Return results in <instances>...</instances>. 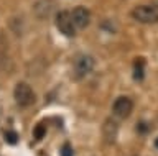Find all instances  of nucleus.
Returning <instances> with one entry per match:
<instances>
[{"instance_id": "nucleus-13", "label": "nucleus", "mask_w": 158, "mask_h": 156, "mask_svg": "<svg viewBox=\"0 0 158 156\" xmlns=\"http://www.w3.org/2000/svg\"><path fill=\"white\" fill-rule=\"evenodd\" d=\"M155 146H156V150H158V138L155 140Z\"/></svg>"}, {"instance_id": "nucleus-5", "label": "nucleus", "mask_w": 158, "mask_h": 156, "mask_svg": "<svg viewBox=\"0 0 158 156\" xmlns=\"http://www.w3.org/2000/svg\"><path fill=\"white\" fill-rule=\"evenodd\" d=\"M71 20L76 26V30H84L87 28L89 22H91V12L87 10L86 7H74L71 12Z\"/></svg>"}, {"instance_id": "nucleus-9", "label": "nucleus", "mask_w": 158, "mask_h": 156, "mask_svg": "<svg viewBox=\"0 0 158 156\" xmlns=\"http://www.w3.org/2000/svg\"><path fill=\"white\" fill-rule=\"evenodd\" d=\"M44 131H46V128H44V123L36 125V128H35V138H36V140H41L43 136H44Z\"/></svg>"}, {"instance_id": "nucleus-12", "label": "nucleus", "mask_w": 158, "mask_h": 156, "mask_svg": "<svg viewBox=\"0 0 158 156\" xmlns=\"http://www.w3.org/2000/svg\"><path fill=\"white\" fill-rule=\"evenodd\" d=\"M138 130H140V131H142V135H143V133H147V130H148V126H147V125H143V122H142V123H140V125H138Z\"/></svg>"}, {"instance_id": "nucleus-4", "label": "nucleus", "mask_w": 158, "mask_h": 156, "mask_svg": "<svg viewBox=\"0 0 158 156\" xmlns=\"http://www.w3.org/2000/svg\"><path fill=\"white\" fill-rule=\"evenodd\" d=\"M133 110V102L128 99V97H118V99L114 102V107H112V112H114V117L115 118H127L128 115L132 114Z\"/></svg>"}, {"instance_id": "nucleus-3", "label": "nucleus", "mask_w": 158, "mask_h": 156, "mask_svg": "<svg viewBox=\"0 0 158 156\" xmlns=\"http://www.w3.org/2000/svg\"><path fill=\"white\" fill-rule=\"evenodd\" d=\"M54 22H56L58 30L61 31L64 36L73 38L74 35H76V26H74V23L71 20V13L69 12H66V10L59 12L56 15V18H54Z\"/></svg>"}, {"instance_id": "nucleus-8", "label": "nucleus", "mask_w": 158, "mask_h": 156, "mask_svg": "<svg viewBox=\"0 0 158 156\" xmlns=\"http://www.w3.org/2000/svg\"><path fill=\"white\" fill-rule=\"evenodd\" d=\"M143 71H145V61L137 59L135 66H133V77H135L137 81H142L143 79Z\"/></svg>"}, {"instance_id": "nucleus-2", "label": "nucleus", "mask_w": 158, "mask_h": 156, "mask_svg": "<svg viewBox=\"0 0 158 156\" xmlns=\"http://www.w3.org/2000/svg\"><path fill=\"white\" fill-rule=\"evenodd\" d=\"M13 97H15V102H17L20 107H30V105L35 104V100H36L33 89L27 84V82H18V84L15 86Z\"/></svg>"}, {"instance_id": "nucleus-6", "label": "nucleus", "mask_w": 158, "mask_h": 156, "mask_svg": "<svg viewBox=\"0 0 158 156\" xmlns=\"http://www.w3.org/2000/svg\"><path fill=\"white\" fill-rule=\"evenodd\" d=\"M94 66H96V61H94V58L87 56V54H82L81 58H77L76 64H74V74L76 77H84L87 76L89 72L94 71Z\"/></svg>"}, {"instance_id": "nucleus-11", "label": "nucleus", "mask_w": 158, "mask_h": 156, "mask_svg": "<svg viewBox=\"0 0 158 156\" xmlns=\"http://www.w3.org/2000/svg\"><path fill=\"white\" fill-rule=\"evenodd\" d=\"M61 156H73V150L69 145H64L63 150H61Z\"/></svg>"}, {"instance_id": "nucleus-10", "label": "nucleus", "mask_w": 158, "mask_h": 156, "mask_svg": "<svg viewBox=\"0 0 158 156\" xmlns=\"http://www.w3.org/2000/svg\"><path fill=\"white\" fill-rule=\"evenodd\" d=\"M5 140H7L10 145H13L18 141V135L15 133V131H7V133H5Z\"/></svg>"}, {"instance_id": "nucleus-7", "label": "nucleus", "mask_w": 158, "mask_h": 156, "mask_svg": "<svg viewBox=\"0 0 158 156\" xmlns=\"http://www.w3.org/2000/svg\"><path fill=\"white\" fill-rule=\"evenodd\" d=\"M102 131H104V140H106L107 143H114V141H115V138H117V133H118V125H117V122L112 120V118L106 120Z\"/></svg>"}, {"instance_id": "nucleus-1", "label": "nucleus", "mask_w": 158, "mask_h": 156, "mask_svg": "<svg viewBox=\"0 0 158 156\" xmlns=\"http://www.w3.org/2000/svg\"><path fill=\"white\" fill-rule=\"evenodd\" d=\"M130 15L138 23H145V25L158 23V0L152 5H137L130 12Z\"/></svg>"}]
</instances>
